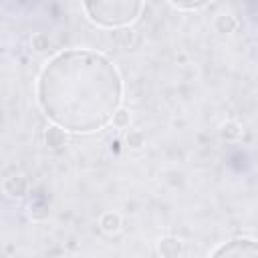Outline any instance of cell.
I'll return each mask as SVG.
<instances>
[{
    "mask_svg": "<svg viewBox=\"0 0 258 258\" xmlns=\"http://www.w3.org/2000/svg\"><path fill=\"white\" fill-rule=\"evenodd\" d=\"M36 103L67 133H97L121 109L123 79L117 64L99 50H60L38 73Z\"/></svg>",
    "mask_w": 258,
    "mask_h": 258,
    "instance_id": "obj_1",
    "label": "cell"
},
{
    "mask_svg": "<svg viewBox=\"0 0 258 258\" xmlns=\"http://www.w3.org/2000/svg\"><path fill=\"white\" fill-rule=\"evenodd\" d=\"M85 16L99 28L131 26L143 10V0H81Z\"/></svg>",
    "mask_w": 258,
    "mask_h": 258,
    "instance_id": "obj_2",
    "label": "cell"
},
{
    "mask_svg": "<svg viewBox=\"0 0 258 258\" xmlns=\"http://www.w3.org/2000/svg\"><path fill=\"white\" fill-rule=\"evenodd\" d=\"M212 256H258V240L252 238H234L218 246Z\"/></svg>",
    "mask_w": 258,
    "mask_h": 258,
    "instance_id": "obj_3",
    "label": "cell"
},
{
    "mask_svg": "<svg viewBox=\"0 0 258 258\" xmlns=\"http://www.w3.org/2000/svg\"><path fill=\"white\" fill-rule=\"evenodd\" d=\"M28 189V183L22 175H10L4 179V191L10 196V198H22Z\"/></svg>",
    "mask_w": 258,
    "mask_h": 258,
    "instance_id": "obj_4",
    "label": "cell"
},
{
    "mask_svg": "<svg viewBox=\"0 0 258 258\" xmlns=\"http://www.w3.org/2000/svg\"><path fill=\"white\" fill-rule=\"evenodd\" d=\"M99 226H101L105 232L113 234V232H117V230H119V226H121V218H119V214L105 212V214L101 216V220H99Z\"/></svg>",
    "mask_w": 258,
    "mask_h": 258,
    "instance_id": "obj_5",
    "label": "cell"
},
{
    "mask_svg": "<svg viewBox=\"0 0 258 258\" xmlns=\"http://www.w3.org/2000/svg\"><path fill=\"white\" fill-rule=\"evenodd\" d=\"M181 252V242L177 238H163L159 242V254L163 256H177Z\"/></svg>",
    "mask_w": 258,
    "mask_h": 258,
    "instance_id": "obj_6",
    "label": "cell"
},
{
    "mask_svg": "<svg viewBox=\"0 0 258 258\" xmlns=\"http://www.w3.org/2000/svg\"><path fill=\"white\" fill-rule=\"evenodd\" d=\"M167 2L177 10H200L208 6L212 0H167Z\"/></svg>",
    "mask_w": 258,
    "mask_h": 258,
    "instance_id": "obj_7",
    "label": "cell"
},
{
    "mask_svg": "<svg viewBox=\"0 0 258 258\" xmlns=\"http://www.w3.org/2000/svg\"><path fill=\"white\" fill-rule=\"evenodd\" d=\"M64 129H60V127H56V125H52L48 131H46V143L48 145H52V147H58V145H62L64 143Z\"/></svg>",
    "mask_w": 258,
    "mask_h": 258,
    "instance_id": "obj_8",
    "label": "cell"
},
{
    "mask_svg": "<svg viewBox=\"0 0 258 258\" xmlns=\"http://www.w3.org/2000/svg\"><path fill=\"white\" fill-rule=\"evenodd\" d=\"M236 26H238V22H236V18L230 16V14H222V16H218V20H216V28H218L220 32H232V30H236Z\"/></svg>",
    "mask_w": 258,
    "mask_h": 258,
    "instance_id": "obj_9",
    "label": "cell"
},
{
    "mask_svg": "<svg viewBox=\"0 0 258 258\" xmlns=\"http://www.w3.org/2000/svg\"><path fill=\"white\" fill-rule=\"evenodd\" d=\"M113 125L115 127H127L129 125V111H125V109H119L117 113H115V117H113Z\"/></svg>",
    "mask_w": 258,
    "mask_h": 258,
    "instance_id": "obj_10",
    "label": "cell"
},
{
    "mask_svg": "<svg viewBox=\"0 0 258 258\" xmlns=\"http://www.w3.org/2000/svg\"><path fill=\"white\" fill-rule=\"evenodd\" d=\"M32 48L38 50V52L46 50V48H48V38H46L44 34H36V36H32Z\"/></svg>",
    "mask_w": 258,
    "mask_h": 258,
    "instance_id": "obj_11",
    "label": "cell"
},
{
    "mask_svg": "<svg viewBox=\"0 0 258 258\" xmlns=\"http://www.w3.org/2000/svg\"><path fill=\"white\" fill-rule=\"evenodd\" d=\"M240 135V127L236 123H226L222 127V137H238Z\"/></svg>",
    "mask_w": 258,
    "mask_h": 258,
    "instance_id": "obj_12",
    "label": "cell"
},
{
    "mask_svg": "<svg viewBox=\"0 0 258 258\" xmlns=\"http://www.w3.org/2000/svg\"><path fill=\"white\" fill-rule=\"evenodd\" d=\"M127 143H129L131 147H141V145H143V135H141V131H129Z\"/></svg>",
    "mask_w": 258,
    "mask_h": 258,
    "instance_id": "obj_13",
    "label": "cell"
}]
</instances>
